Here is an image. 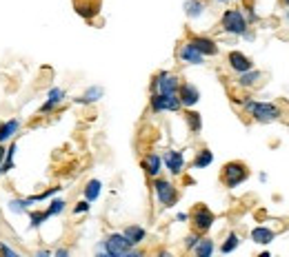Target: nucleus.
<instances>
[{"label": "nucleus", "instance_id": "nucleus-23", "mask_svg": "<svg viewBox=\"0 0 289 257\" xmlns=\"http://www.w3.org/2000/svg\"><path fill=\"white\" fill-rule=\"evenodd\" d=\"M13 158H16V144H9V148H7V153H5V160L0 162V175H5V173H9L11 168H13Z\"/></svg>", "mask_w": 289, "mask_h": 257}, {"label": "nucleus", "instance_id": "nucleus-36", "mask_svg": "<svg viewBox=\"0 0 289 257\" xmlns=\"http://www.w3.org/2000/svg\"><path fill=\"white\" fill-rule=\"evenodd\" d=\"M53 255H56V257H67V255H69V251H67V248H58Z\"/></svg>", "mask_w": 289, "mask_h": 257}, {"label": "nucleus", "instance_id": "nucleus-16", "mask_svg": "<svg viewBox=\"0 0 289 257\" xmlns=\"http://www.w3.org/2000/svg\"><path fill=\"white\" fill-rule=\"evenodd\" d=\"M178 56H180V60H183V62H187V65H203V60H205V56H203V53L194 49V47H191L189 42L180 47Z\"/></svg>", "mask_w": 289, "mask_h": 257}, {"label": "nucleus", "instance_id": "nucleus-10", "mask_svg": "<svg viewBox=\"0 0 289 257\" xmlns=\"http://www.w3.org/2000/svg\"><path fill=\"white\" fill-rule=\"evenodd\" d=\"M189 45L194 47L196 51H200L203 56H216L218 53V45H216V40H211V38H207V36H194L189 40Z\"/></svg>", "mask_w": 289, "mask_h": 257}, {"label": "nucleus", "instance_id": "nucleus-38", "mask_svg": "<svg viewBox=\"0 0 289 257\" xmlns=\"http://www.w3.org/2000/svg\"><path fill=\"white\" fill-rule=\"evenodd\" d=\"M247 13H249V23H254V20H256V13H254L252 7H247Z\"/></svg>", "mask_w": 289, "mask_h": 257}, {"label": "nucleus", "instance_id": "nucleus-17", "mask_svg": "<svg viewBox=\"0 0 289 257\" xmlns=\"http://www.w3.org/2000/svg\"><path fill=\"white\" fill-rule=\"evenodd\" d=\"M18 128H20V120L18 118H11V120H7V122L0 124V144L9 142L13 135L18 133Z\"/></svg>", "mask_w": 289, "mask_h": 257}, {"label": "nucleus", "instance_id": "nucleus-33", "mask_svg": "<svg viewBox=\"0 0 289 257\" xmlns=\"http://www.w3.org/2000/svg\"><path fill=\"white\" fill-rule=\"evenodd\" d=\"M0 255H5V257H18L20 253L16 251V248H11L9 244H0Z\"/></svg>", "mask_w": 289, "mask_h": 257}, {"label": "nucleus", "instance_id": "nucleus-41", "mask_svg": "<svg viewBox=\"0 0 289 257\" xmlns=\"http://www.w3.org/2000/svg\"><path fill=\"white\" fill-rule=\"evenodd\" d=\"M283 5H289V0H283Z\"/></svg>", "mask_w": 289, "mask_h": 257}, {"label": "nucleus", "instance_id": "nucleus-20", "mask_svg": "<svg viewBox=\"0 0 289 257\" xmlns=\"http://www.w3.org/2000/svg\"><path fill=\"white\" fill-rule=\"evenodd\" d=\"M274 238H276V233L267 226H256L252 231V240L256 242V244H269V242H274Z\"/></svg>", "mask_w": 289, "mask_h": 257}, {"label": "nucleus", "instance_id": "nucleus-21", "mask_svg": "<svg viewBox=\"0 0 289 257\" xmlns=\"http://www.w3.org/2000/svg\"><path fill=\"white\" fill-rule=\"evenodd\" d=\"M214 162V153L209 151V148H200L198 151V155L194 158V162H191V166L194 168H207Z\"/></svg>", "mask_w": 289, "mask_h": 257}, {"label": "nucleus", "instance_id": "nucleus-27", "mask_svg": "<svg viewBox=\"0 0 289 257\" xmlns=\"http://www.w3.org/2000/svg\"><path fill=\"white\" fill-rule=\"evenodd\" d=\"M194 253H196L198 257H209L214 253V242L211 240H198V244L194 246Z\"/></svg>", "mask_w": 289, "mask_h": 257}, {"label": "nucleus", "instance_id": "nucleus-43", "mask_svg": "<svg viewBox=\"0 0 289 257\" xmlns=\"http://www.w3.org/2000/svg\"><path fill=\"white\" fill-rule=\"evenodd\" d=\"M287 18H289V11H287Z\"/></svg>", "mask_w": 289, "mask_h": 257}, {"label": "nucleus", "instance_id": "nucleus-31", "mask_svg": "<svg viewBox=\"0 0 289 257\" xmlns=\"http://www.w3.org/2000/svg\"><path fill=\"white\" fill-rule=\"evenodd\" d=\"M238 244H240V240H238V235L236 233H229L227 235V240L223 242V246H220V253H234L238 248Z\"/></svg>", "mask_w": 289, "mask_h": 257}, {"label": "nucleus", "instance_id": "nucleus-6", "mask_svg": "<svg viewBox=\"0 0 289 257\" xmlns=\"http://www.w3.org/2000/svg\"><path fill=\"white\" fill-rule=\"evenodd\" d=\"M180 106H183V104H180V100H178V93L167 96V93L153 91V96H151V111L153 113H160V111H178Z\"/></svg>", "mask_w": 289, "mask_h": 257}, {"label": "nucleus", "instance_id": "nucleus-11", "mask_svg": "<svg viewBox=\"0 0 289 257\" xmlns=\"http://www.w3.org/2000/svg\"><path fill=\"white\" fill-rule=\"evenodd\" d=\"M163 162H165V166L169 168L171 175H180L183 173V168H185V155L180 151H167Z\"/></svg>", "mask_w": 289, "mask_h": 257}, {"label": "nucleus", "instance_id": "nucleus-13", "mask_svg": "<svg viewBox=\"0 0 289 257\" xmlns=\"http://www.w3.org/2000/svg\"><path fill=\"white\" fill-rule=\"evenodd\" d=\"M73 7H76V13H78V16L91 20V18L100 11V0H76V3H73Z\"/></svg>", "mask_w": 289, "mask_h": 257}, {"label": "nucleus", "instance_id": "nucleus-9", "mask_svg": "<svg viewBox=\"0 0 289 257\" xmlns=\"http://www.w3.org/2000/svg\"><path fill=\"white\" fill-rule=\"evenodd\" d=\"M178 100H180V104H183V106L191 109V106H196V104H198L200 91H198L194 84L185 82V84H180V87H178Z\"/></svg>", "mask_w": 289, "mask_h": 257}, {"label": "nucleus", "instance_id": "nucleus-2", "mask_svg": "<svg viewBox=\"0 0 289 257\" xmlns=\"http://www.w3.org/2000/svg\"><path fill=\"white\" fill-rule=\"evenodd\" d=\"M245 111L256 120V122H274V120L280 118V109L272 102H256V100H247L243 102Z\"/></svg>", "mask_w": 289, "mask_h": 257}, {"label": "nucleus", "instance_id": "nucleus-35", "mask_svg": "<svg viewBox=\"0 0 289 257\" xmlns=\"http://www.w3.org/2000/svg\"><path fill=\"white\" fill-rule=\"evenodd\" d=\"M198 240H200V238H198V235H189V238H187V240H185V246H187V248H194V246H196V244H198Z\"/></svg>", "mask_w": 289, "mask_h": 257}, {"label": "nucleus", "instance_id": "nucleus-4", "mask_svg": "<svg viewBox=\"0 0 289 257\" xmlns=\"http://www.w3.org/2000/svg\"><path fill=\"white\" fill-rule=\"evenodd\" d=\"M247 27H249V23L245 20L240 9H227L223 13V29L227 33H232V36H243L247 31Z\"/></svg>", "mask_w": 289, "mask_h": 257}, {"label": "nucleus", "instance_id": "nucleus-22", "mask_svg": "<svg viewBox=\"0 0 289 257\" xmlns=\"http://www.w3.org/2000/svg\"><path fill=\"white\" fill-rule=\"evenodd\" d=\"M260 78H263V73L256 71V69H249L245 73H238V84L240 87H254V84H258Z\"/></svg>", "mask_w": 289, "mask_h": 257}, {"label": "nucleus", "instance_id": "nucleus-39", "mask_svg": "<svg viewBox=\"0 0 289 257\" xmlns=\"http://www.w3.org/2000/svg\"><path fill=\"white\" fill-rule=\"evenodd\" d=\"M5 153H7V146H5V144H0V162L5 160Z\"/></svg>", "mask_w": 289, "mask_h": 257}, {"label": "nucleus", "instance_id": "nucleus-3", "mask_svg": "<svg viewBox=\"0 0 289 257\" xmlns=\"http://www.w3.org/2000/svg\"><path fill=\"white\" fill-rule=\"evenodd\" d=\"M247 175H249V171H247L243 162H227L223 166V175L220 178H223V184L227 188H236L247 180Z\"/></svg>", "mask_w": 289, "mask_h": 257}, {"label": "nucleus", "instance_id": "nucleus-1", "mask_svg": "<svg viewBox=\"0 0 289 257\" xmlns=\"http://www.w3.org/2000/svg\"><path fill=\"white\" fill-rule=\"evenodd\" d=\"M96 251L105 253V255H111V257H136V255H140L136 248L129 244V240H127L123 233H111Z\"/></svg>", "mask_w": 289, "mask_h": 257}, {"label": "nucleus", "instance_id": "nucleus-12", "mask_svg": "<svg viewBox=\"0 0 289 257\" xmlns=\"http://www.w3.org/2000/svg\"><path fill=\"white\" fill-rule=\"evenodd\" d=\"M227 62H229V67H232V69L236 71V73H245V71L254 69V62L245 56L243 51H232L229 58H227Z\"/></svg>", "mask_w": 289, "mask_h": 257}, {"label": "nucleus", "instance_id": "nucleus-30", "mask_svg": "<svg viewBox=\"0 0 289 257\" xmlns=\"http://www.w3.org/2000/svg\"><path fill=\"white\" fill-rule=\"evenodd\" d=\"M60 191H63V186H53V188H47V191H43V193L29 195V198H27V202H29V204H36V202H45L47 198H51V195H56V193H60Z\"/></svg>", "mask_w": 289, "mask_h": 257}, {"label": "nucleus", "instance_id": "nucleus-26", "mask_svg": "<svg viewBox=\"0 0 289 257\" xmlns=\"http://www.w3.org/2000/svg\"><path fill=\"white\" fill-rule=\"evenodd\" d=\"M185 118H187V124H189V131L191 133H200V128H203V118H200V113L187 111Z\"/></svg>", "mask_w": 289, "mask_h": 257}, {"label": "nucleus", "instance_id": "nucleus-19", "mask_svg": "<svg viewBox=\"0 0 289 257\" xmlns=\"http://www.w3.org/2000/svg\"><path fill=\"white\" fill-rule=\"evenodd\" d=\"M123 235H125L127 240H129V244H131V246H138L140 242H143V240L147 238V231H145L143 226H136V224H133V226H127L125 231H123Z\"/></svg>", "mask_w": 289, "mask_h": 257}, {"label": "nucleus", "instance_id": "nucleus-18", "mask_svg": "<svg viewBox=\"0 0 289 257\" xmlns=\"http://www.w3.org/2000/svg\"><path fill=\"white\" fill-rule=\"evenodd\" d=\"M105 96V89H103V87H89V89H87L85 93H83V96H80V98H76V104H91V102H98V100L100 98H103Z\"/></svg>", "mask_w": 289, "mask_h": 257}, {"label": "nucleus", "instance_id": "nucleus-28", "mask_svg": "<svg viewBox=\"0 0 289 257\" xmlns=\"http://www.w3.org/2000/svg\"><path fill=\"white\" fill-rule=\"evenodd\" d=\"M7 206H9V211L11 213H27V211H29V202H27V198H16V200H9V202H7Z\"/></svg>", "mask_w": 289, "mask_h": 257}, {"label": "nucleus", "instance_id": "nucleus-24", "mask_svg": "<svg viewBox=\"0 0 289 257\" xmlns=\"http://www.w3.org/2000/svg\"><path fill=\"white\" fill-rule=\"evenodd\" d=\"M100 191H103V182L100 180H89L87 182V186H85V200H89V202L98 200Z\"/></svg>", "mask_w": 289, "mask_h": 257}, {"label": "nucleus", "instance_id": "nucleus-32", "mask_svg": "<svg viewBox=\"0 0 289 257\" xmlns=\"http://www.w3.org/2000/svg\"><path fill=\"white\" fill-rule=\"evenodd\" d=\"M67 208V202L65 200H60V198H56V200H51V204H49V208H47V213H49V218H53V215H60Z\"/></svg>", "mask_w": 289, "mask_h": 257}, {"label": "nucleus", "instance_id": "nucleus-37", "mask_svg": "<svg viewBox=\"0 0 289 257\" xmlns=\"http://www.w3.org/2000/svg\"><path fill=\"white\" fill-rule=\"evenodd\" d=\"M176 220H178V222H187V220H189V215H187V213H178Z\"/></svg>", "mask_w": 289, "mask_h": 257}, {"label": "nucleus", "instance_id": "nucleus-25", "mask_svg": "<svg viewBox=\"0 0 289 257\" xmlns=\"http://www.w3.org/2000/svg\"><path fill=\"white\" fill-rule=\"evenodd\" d=\"M203 11H205V5L200 3V0H187L185 3V13L189 18H200Z\"/></svg>", "mask_w": 289, "mask_h": 257}, {"label": "nucleus", "instance_id": "nucleus-42", "mask_svg": "<svg viewBox=\"0 0 289 257\" xmlns=\"http://www.w3.org/2000/svg\"><path fill=\"white\" fill-rule=\"evenodd\" d=\"M218 3H227V0H218Z\"/></svg>", "mask_w": 289, "mask_h": 257}, {"label": "nucleus", "instance_id": "nucleus-40", "mask_svg": "<svg viewBox=\"0 0 289 257\" xmlns=\"http://www.w3.org/2000/svg\"><path fill=\"white\" fill-rule=\"evenodd\" d=\"M47 255H51L49 251H38V257H47Z\"/></svg>", "mask_w": 289, "mask_h": 257}, {"label": "nucleus", "instance_id": "nucleus-5", "mask_svg": "<svg viewBox=\"0 0 289 257\" xmlns=\"http://www.w3.org/2000/svg\"><path fill=\"white\" fill-rule=\"evenodd\" d=\"M153 193H156V198L163 206H174L178 202V191L169 180L153 178Z\"/></svg>", "mask_w": 289, "mask_h": 257}, {"label": "nucleus", "instance_id": "nucleus-34", "mask_svg": "<svg viewBox=\"0 0 289 257\" xmlns=\"http://www.w3.org/2000/svg\"><path fill=\"white\" fill-rule=\"evenodd\" d=\"M89 211V200H83V202H78L76 206H73V213L80 215V213H87Z\"/></svg>", "mask_w": 289, "mask_h": 257}, {"label": "nucleus", "instance_id": "nucleus-15", "mask_svg": "<svg viewBox=\"0 0 289 257\" xmlns=\"http://www.w3.org/2000/svg\"><path fill=\"white\" fill-rule=\"evenodd\" d=\"M143 168H145V173L149 175V178H158L160 171H163V158H160L158 153H149V155H145V160H143Z\"/></svg>", "mask_w": 289, "mask_h": 257}, {"label": "nucleus", "instance_id": "nucleus-7", "mask_svg": "<svg viewBox=\"0 0 289 257\" xmlns=\"http://www.w3.org/2000/svg\"><path fill=\"white\" fill-rule=\"evenodd\" d=\"M153 91H158V93H167V96H171V93H178V78L174 76V73H167V71H160L156 80H153Z\"/></svg>", "mask_w": 289, "mask_h": 257}, {"label": "nucleus", "instance_id": "nucleus-29", "mask_svg": "<svg viewBox=\"0 0 289 257\" xmlns=\"http://www.w3.org/2000/svg\"><path fill=\"white\" fill-rule=\"evenodd\" d=\"M47 220H49V213L47 211H29V226L31 228H40Z\"/></svg>", "mask_w": 289, "mask_h": 257}, {"label": "nucleus", "instance_id": "nucleus-8", "mask_svg": "<svg viewBox=\"0 0 289 257\" xmlns=\"http://www.w3.org/2000/svg\"><path fill=\"white\" fill-rule=\"evenodd\" d=\"M214 220H216V218H214V213L207 206H198L196 211L191 213V222H194L196 233H207L214 226Z\"/></svg>", "mask_w": 289, "mask_h": 257}, {"label": "nucleus", "instance_id": "nucleus-14", "mask_svg": "<svg viewBox=\"0 0 289 257\" xmlns=\"http://www.w3.org/2000/svg\"><path fill=\"white\" fill-rule=\"evenodd\" d=\"M65 96H67V93H65V89H60V87H51V89H49V93H47L45 104L40 106V111H43V113H49V111H53V109H56V106H58V104L65 100Z\"/></svg>", "mask_w": 289, "mask_h": 257}]
</instances>
